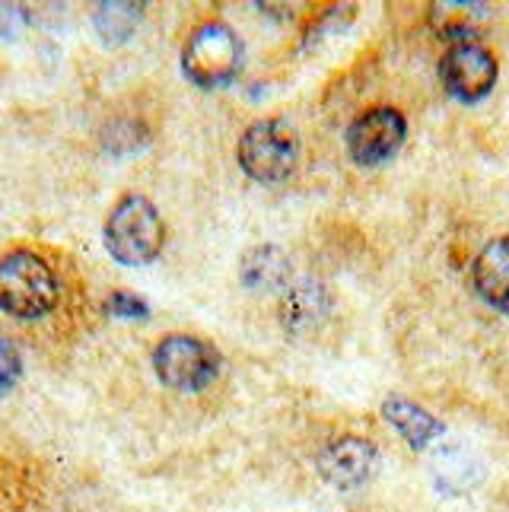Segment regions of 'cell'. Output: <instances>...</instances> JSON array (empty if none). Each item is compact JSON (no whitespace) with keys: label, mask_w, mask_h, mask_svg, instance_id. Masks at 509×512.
<instances>
[{"label":"cell","mask_w":509,"mask_h":512,"mask_svg":"<svg viewBox=\"0 0 509 512\" xmlns=\"http://www.w3.org/2000/svg\"><path fill=\"white\" fill-rule=\"evenodd\" d=\"M239 166L261 185H280L300 166V134L284 118H261L239 140Z\"/></svg>","instance_id":"cell-1"},{"label":"cell","mask_w":509,"mask_h":512,"mask_svg":"<svg viewBox=\"0 0 509 512\" xmlns=\"http://www.w3.org/2000/svg\"><path fill=\"white\" fill-rule=\"evenodd\" d=\"M166 226L147 198L128 194L121 198L109 220H105V249L115 255L121 264H147L163 252Z\"/></svg>","instance_id":"cell-2"},{"label":"cell","mask_w":509,"mask_h":512,"mask_svg":"<svg viewBox=\"0 0 509 512\" xmlns=\"http://www.w3.org/2000/svg\"><path fill=\"white\" fill-rule=\"evenodd\" d=\"M58 303V280L48 264L32 252L0 258V309L13 319H42Z\"/></svg>","instance_id":"cell-3"},{"label":"cell","mask_w":509,"mask_h":512,"mask_svg":"<svg viewBox=\"0 0 509 512\" xmlns=\"http://www.w3.org/2000/svg\"><path fill=\"white\" fill-rule=\"evenodd\" d=\"M242 64V42L226 23H204L191 32L182 51V70L191 83L204 86H223L236 77Z\"/></svg>","instance_id":"cell-4"},{"label":"cell","mask_w":509,"mask_h":512,"mask_svg":"<svg viewBox=\"0 0 509 512\" xmlns=\"http://www.w3.org/2000/svg\"><path fill=\"white\" fill-rule=\"evenodd\" d=\"M153 369L175 392H204L220 376V353L191 334H169L153 350Z\"/></svg>","instance_id":"cell-5"},{"label":"cell","mask_w":509,"mask_h":512,"mask_svg":"<svg viewBox=\"0 0 509 512\" xmlns=\"http://www.w3.org/2000/svg\"><path fill=\"white\" fill-rule=\"evenodd\" d=\"M408 137V118L392 105L363 112L347 128V153L357 166H382L401 150Z\"/></svg>","instance_id":"cell-6"},{"label":"cell","mask_w":509,"mask_h":512,"mask_svg":"<svg viewBox=\"0 0 509 512\" xmlns=\"http://www.w3.org/2000/svg\"><path fill=\"white\" fill-rule=\"evenodd\" d=\"M443 86L459 102H481L497 83V58L481 42H455L440 64Z\"/></svg>","instance_id":"cell-7"},{"label":"cell","mask_w":509,"mask_h":512,"mask_svg":"<svg viewBox=\"0 0 509 512\" xmlns=\"http://www.w3.org/2000/svg\"><path fill=\"white\" fill-rule=\"evenodd\" d=\"M373 468H376V446L363 436H341L335 443H328L319 455L322 481L341 493L370 481Z\"/></svg>","instance_id":"cell-8"},{"label":"cell","mask_w":509,"mask_h":512,"mask_svg":"<svg viewBox=\"0 0 509 512\" xmlns=\"http://www.w3.org/2000/svg\"><path fill=\"white\" fill-rule=\"evenodd\" d=\"M471 287L487 306L509 315V236H500L481 249L471 264Z\"/></svg>","instance_id":"cell-9"},{"label":"cell","mask_w":509,"mask_h":512,"mask_svg":"<svg viewBox=\"0 0 509 512\" xmlns=\"http://www.w3.org/2000/svg\"><path fill=\"white\" fill-rule=\"evenodd\" d=\"M328 312V293L315 280H296L284 290V303H280V322L290 334H303L315 328Z\"/></svg>","instance_id":"cell-10"},{"label":"cell","mask_w":509,"mask_h":512,"mask_svg":"<svg viewBox=\"0 0 509 512\" xmlns=\"http://www.w3.org/2000/svg\"><path fill=\"white\" fill-rule=\"evenodd\" d=\"M382 414L392 427L408 439L411 449H424L433 439H440L446 433V427L436 420L430 411H424L420 404L408 401V398H389L382 404Z\"/></svg>","instance_id":"cell-11"},{"label":"cell","mask_w":509,"mask_h":512,"mask_svg":"<svg viewBox=\"0 0 509 512\" xmlns=\"http://www.w3.org/2000/svg\"><path fill=\"white\" fill-rule=\"evenodd\" d=\"M242 284L255 290V293H268V290H280L287 287L290 277V261L287 255L274 249V245H261V249H252L242 258Z\"/></svg>","instance_id":"cell-12"},{"label":"cell","mask_w":509,"mask_h":512,"mask_svg":"<svg viewBox=\"0 0 509 512\" xmlns=\"http://www.w3.org/2000/svg\"><path fill=\"white\" fill-rule=\"evenodd\" d=\"M140 16H144V4H131V0H109V4L96 7L93 26H96L102 42L118 45V42L131 39V32L137 29Z\"/></svg>","instance_id":"cell-13"},{"label":"cell","mask_w":509,"mask_h":512,"mask_svg":"<svg viewBox=\"0 0 509 512\" xmlns=\"http://www.w3.org/2000/svg\"><path fill=\"white\" fill-rule=\"evenodd\" d=\"M102 144H105V150L115 153V156L137 153L140 147L147 144V128L140 125V121H131V118L112 121V125L105 128V134H102Z\"/></svg>","instance_id":"cell-14"},{"label":"cell","mask_w":509,"mask_h":512,"mask_svg":"<svg viewBox=\"0 0 509 512\" xmlns=\"http://www.w3.org/2000/svg\"><path fill=\"white\" fill-rule=\"evenodd\" d=\"M20 373H23L20 350L7 341H0V398H4L7 392H13V385L20 382Z\"/></svg>","instance_id":"cell-15"},{"label":"cell","mask_w":509,"mask_h":512,"mask_svg":"<svg viewBox=\"0 0 509 512\" xmlns=\"http://www.w3.org/2000/svg\"><path fill=\"white\" fill-rule=\"evenodd\" d=\"M109 312L118 319H147V303L131 293H112L109 296Z\"/></svg>","instance_id":"cell-16"},{"label":"cell","mask_w":509,"mask_h":512,"mask_svg":"<svg viewBox=\"0 0 509 512\" xmlns=\"http://www.w3.org/2000/svg\"><path fill=\"white\" fill-rule=\"evenodd\" d=\"M26 10L20 4H0V39H16L26 29Z\"/></svg>","instance_id":"cell-17"}]
</instances>
